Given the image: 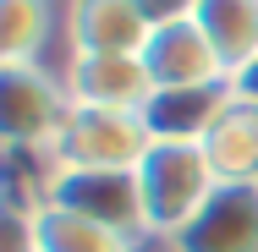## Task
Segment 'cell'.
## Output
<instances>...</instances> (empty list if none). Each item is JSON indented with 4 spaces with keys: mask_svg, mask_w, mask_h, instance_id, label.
<instances>
[{
    "mask_svg": "<svg viewBox=\"0 0 258 252\" xmlns=\"http://www.w3.org/2000/svg\"><path fill=\"white\" fill-rule=\"evenodd\" d=\"M39 203H55L66 214H83L104 230L126 236L132 247L149 230V208H143V187L138 170H83V164H44L39 176Z\"/></svg>",
    "mask_w": 258,
    "mask_h": 252,
    "instance_id": "6da1fadb",
    "label": "cell"
},
{
    "mask_svg": "<svg viewBox=\"0 0 258 252\" xmlns=\"http://www.w3.org/2000/svg\"><path fill=\"white\" fill-rule=\"evenodd\" d=\"M138 187H143V208H149V230L170 241L187 219H198L220 176L209 164L204 143H149L143 164H138Z\"/></svg>",
    "mask_w": 258,
    "mask_h": 252,
    "instance_id": "7a4b0ae2",
    "label": "cell"
},
{
    "mask_svg": "<svg viewBox=\"0 0 258 252\" xmlns=\"http://www.w3.org/2000/svg\"><path fill=\"white\" fill-rule=\"evenodd\" d=\"M72 94L66 82L50 77L39 60H0V132L11 148H33L50 159L55 137L66 132Z\"/></svg>",
    "mask_w": 258,
    "mask_h": 252,
    "instance_id": "3957f363",
    "label": "cell"
},
{
    "mask_svg": "<svg viewBox=\"0 0 258 252\" xmlns=\"http://www.w3.org/2000/svg\"><path fill=\"white\" fill-rule=\"evenodd\" d=\"M149 126L138 110H88L72 104L66 132L55 137L50 164H83V170H138L149 153Z\"/></svg>",
    "mask_w": 258,
    "mask_h": 252,
    "instance_id": "277c9868",
    "label": "cell"
},
{
    "mask_svg": "<svg viewBox=\"0 0 258 252\" xmlns=\"http://www.w3.org/2000/svg\"><path fill=\"white\" fill-rule=\"evenodd\" d=\"M170 252H258V181H220L198 219L170 236Z\"/></svg>",
    "mask_w": 258,
    "mask_h": 252,
    "instance_id": "5b68a950",
    "label": "cell"
},
{
    "mask_svg": "<svg viewBox=\"0 0 258 252\" xmlns=\"http://www.w3.org/2000/svg\"><path fill=\"white\" fill-rule=\"evenodd\" d=\"M231 104H236L231 77L204 82V88H154L143 104V126L154 143H204Z\"/></svg>",
    "mask_w": 258,
    "mask_h": 252,
    "instance_id": "8992f818",
    "label": "cell"
},
{
    "mask_svg": "<svg viewBox=\"0 0 258 252\" xmlns=\"http://www.w3.org/2000/svg\"><path fill=\"white\" fill-rule=\"evenodd\" d=\"M72 104H88V110H138L154 94L149 71H143V55H72L66 71H60Z\"/></svg>",
    "mask_w": 258,
    "mask_h": 252,
    "instance_id": "52a82bcc",
    "label": "cell"
},
{
    "mask_svg": "<svg viewBox=\"0 0 258 252\" xmlns=\"http://www.w3.org/2000/svg\"><path fill=\"white\" fill-rule=\"evenodd\" d=\"M66 44L72 55H143L149 22L138 0H66Z\"/></svg>",
    "mask_w": 258,
    "mask_h": 252,
    "instance_id": "ba28073f",
    "label": "cell"
},
{
    "mask_svg": "<svg viewBox=\"0 0 258 252\" xmlns=\"http://www.w3.org/2000/svg\"><path fill=\"white\" fill-rule=\"evenodd\" d=\"M143 71L154 88H204V82H220L231 77L220 66L214 44L204 39L198 22H176V28H154L149 44H143Z\"/></svg>",
    "mask_w": 258,
    "mask_h": 252,
    "instance_id": "9c48e42d",
    "label": "cell"
},
{
    "mask_svg": "<svg viewBox=\"0 0 258 252\" xmlns=\"http://www.w3.org/2000/svg\"><path fill=\"white\" fill-rule=\"evenodd\" d=\"M22 219H28V252H132L126 236L104 230L83 214H66L55 203H39V198Z\"/></svg>",
    "mask_w": 258,
    "mask_h": 252,
    "instance_id": "30bf717a",
    "label": "cell"
},
{
    "mask_svg": "<svg viewBox=\"0 0 258 252\" xmlns=\"http://www.w3.org/2000/svg\"><path fill=\"white\" fill-rule=\"evenodd\" d=\"M198 28L214 44L220 66L236 77L258 55V0H204L198 6Z\"/></svg>",
    "mask_w": 258,
    "mask_h": 252,
    "instance_id": "8fae6325",
    "label": "cell"
},
{
    "mask_svg": "<svg viewBox=\"0 0 258 252\" xmlns=\"http://www.w3.org/2000/svg\"><path fill=\"white\" fill-rule=\"evenodd\" d=\"M204 153L220 181H258V104H231L204 137Z\"/></svg>",
    "mask_w": 258,
    "mask_h": 252,
    "instance_id": "7c38bea8",
    "label": "cell"
},
{
    "mask_svg": "<svg viewBox=\"0 0 258 252\" xmlns=\"http://www.w3.org/2000/svg\"><path fill=\"white\" fill-rule=\"evenodd\" d=\"M50 39V0H0V60H39Z\"/></svg>",
    "mask_w": 258,
    "mask_h": 252,
    "instance_id": "4fadbf2b",
    "label": "cell"
},
{
    "mask_svg": "<svg viewBox=\"0 0 258 252\" xmlns=\"http://www.w3.org/2000/svg\"><path fill=\"white\" fill-rule=\"evenodd\" d=\"M198 6H204V0H138L149 33H154V28H176V22H198Z\"/></svg>",
    "mask_w": 258,
    "mask_h": 252,
    "instance_id": "5bb4252c",
    "label": "cell"
},
{
    "mask_svg": "<svg viewBox=\"0 0 258 252\" xmlns=\"http://www.w3.org/2000/svg\"><path fill=\"white\" fill-rule=\"evenodd\" d=\"M231 82H236V99H242V104H258V55L231 77Z\"/></svg>",
    "mask_w": 258,
    "mask_h": 252,
    "instance_id": "9a60e30c",
    "label": "cell"
}]
</instances>
